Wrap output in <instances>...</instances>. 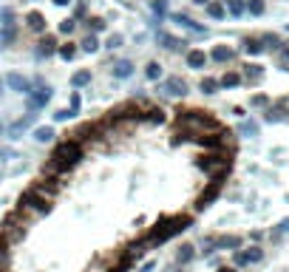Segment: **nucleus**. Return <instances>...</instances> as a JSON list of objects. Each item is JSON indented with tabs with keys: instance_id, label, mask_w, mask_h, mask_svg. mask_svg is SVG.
Listing matches in <instances>:
<instances>
[{
	"instance_id": "nucleus-1",
	"label": "nucleus",
	"mask_w": 289,
	"mask_h": 272,
	"mask_svg": "<svg viewBox=\"0 0 289 272\" xmlns=\"http://www.w3.org/2000/svg\"><path fill=\"white\" fill-rule=\"evenodd\" d=\"M176 131L187 133V136H199V133H210V131H221V125L216 116H210L207 111H196V108H190V111H176Z\"/></svg>"
},
{
	"instance_id": "nucleus-7",
	"label": "nucleus",
	"mask_w": 289,
	"mask_h": 272,
	"mask_svg": "<svg viewBox=\"0 0 289 272\" xmlns=\"http://www.w3.org/2000/svg\"><path fill=\"white\" fill-rule=\"evenodd\" d=\"M31 187H34L37 193H43L45 199H54V196L60 193L62 182H60V176H40V179H37Z\"/></svg>"
},
{
	"instance_id": "nucleus-36",
	"label": "nucleus",
	"mask_w": 289,
	"mask_h": 272,
	"mask_svg": "<svg viewBox=\"0 0 289 272\" xmlns=\"http://www.w3.org/2000/svg\"><path fill=\"white\" fill-rule=\"evenodd\" d=\"M238 131L244 133V136H255V133H258V125H255V122H241Z\"/></svg>"
},
{
	"instance_id": "nucleus-49",
	"label": "nucleus",
	"mask_w": 289,
	"mask_h": 272,
	"mask_svg": "<svg viewBox=\"0 0 289 272\" xmlns=\"http://www.w3.org/2000/svg\"><path fill=\"white\" fill-rule=\"evenodd\" d=\"M167 272H182V270H179V261H176V267H170Z\"/></svg>"
},
{
	"instance_id": "nucleus-31",
	"label": "nucleus",
	"mask_w": 289,
	"mask_h": 272,
	"mask_svg": "<svg viewBox=\"0 0 289 272\" xmlns=\"http://www.w3.org/2000/svg\"><path fill=\"white\" fill-rule=\"evenodd\" d=\"M207 14H210L213 20H221L224 17V6H221V3H207Z\"/></svg>"
},
{
	"instance_id": "nucleus-22",
	"label": "nucleus",
	"mask_w": 289,
	"mask_h": 272,
	"mask_svg": "<svg viewBox=\"0 0 289 272\" xmlns=\"http://www.w3.org/2000/svg\"><path fill=\"white\" fill-rule=\"evenodd\" d=\"M26 23H28L31 31H43V28H45V17L40 14V11H31V14L26 17Z\"/></svg>"
},
{
	"instance_id": "nucleus-20",
	"label": "nucleus",
	"mask_w": 289,
	"mask_h": 272,
	"mask_svg": "<svg viewBox=\"0 0 289 272\" xmlns=\"http://www.w3.org/2000/svg\"><path fill=\"white\" fill-rule=\"evenodd\" d=\"M261 43L264 40H258V37H247L241 48H244V54H261L264 48H267V45H261Z\"/></svg>"
},
{
	"instance_id": "nucleus-17",
	"label": "nucleus",
	"mask_w": 289,
	"mask_h": 272,
	"mask_svg": "<svg viewBox=\"0 0 289 272\" xmlns=\"http://www.w3.org/2000/svg\"><path fill=\"white\" fill-rule=\"evenodd\" d=\"M204 62H207V54L204 51H199V48L187 51V65H190V68H204Z\"/></svg>"
},
{
	"instance_id": "nucleus-32",
	"label": "nucleus",
	"mask_w": 289,
	"mask_h": 272,
	"mask_svg": "<svg viewBox=\"0 0 289 272\" xmlns=\"http://www.w3.org/2000/svg\"><path fill=\"white\" fill-rule=\"evenodd\" d=\"M247 11H250V14H255V17H258V14H264V0H247Z\"/></svg>"
},
{
	"instance_id": "nucleus-35",
	"label": "nucleus",
	"mask_w": 289,
	"mask_h": 272,
	"mask_svg": "<svg viewBox=\"0 0 289 272\" xmlns=\"http://www.w3.org/2000/svg\"><path fill=\"white\" fill-rule=\"evenodd\" d=\"M153 14H156L159 20L167 14V0H153Z\"/></svg>"
},
{
	"instance_id": "nucleus-39",
	"label": "nucleus",
	"mask_w": 289,
	"mask_h": 272,
	"mask_svg": "<svg viewBox=\"0 0 289 272\" xmlns=\"http://www.w3.org/2000/svg\"><path fill=\"white\" fill-rule=\"evenodd\" d=\"M88 28H91V31H105V20L91 17V20H88Z\"/></svg>"
},
{
	"instance_id": "nucleus-2",
	"label": "nucleus",
	"mask_w": 289,
	"mask_h": 272,
	"mask_svg": "<svg viewBox=\"0 0 289 272\" xmlns=\"http://www.w3.org/2000/svg\"><path fill=\"white\" fill-rule=\"evenodd\" d=\"M48 162H51L60 173H71V170L82 162V145L68 136V139H62L60 145L51 150V159H48Z\"/></svg>"
},
{
	"instance_id": "nucleus-42",
	"label": "nucleus",
	"mask_w": 289,
	"mask_h": 272,
	"mask_svg": "<svg viewBox=\"0 0 289 272\" xmlns=\"http://www.w3.org/2000/svg\"><path fill=\"white\" fill-rule=\"evenodd\" d=\"M267 102H270V99L264 97V94H255V97L250 99V105H253V108H264V105H267Z\"/></svg>"
},
{
	"instance_id": "nucleus-47",
	"label": "nucleus",
	"mask_w": 289,
	"mask_h": 272,
	"mask_svg": "<svg viewBox=\"0 0 289 272\" xmlns=\"http://www.w3.org/2000/svg\"><path fill=\"white\" fill-rule=\"evenodd\" d=\"M281 60L289 62V45H287V48H281Z\"/></svg>"
},
{
	"instance_id": "nucleus-19",
	"label": "nucleus",
	"mask_w": 289,
	"mask_h": 272,
	"mask_svg": "<svg viewBox=\"0 0 289 272\" xmlns=\"http://www.w3.org/2000/svg\"><path fill=\"white\" fill-rule=\"evenodd\" d=\"M54 51H60L54 37H45V40H40V48H37V54H40V57H51Z\"/></svg>"
},
{
	"instance_id": "nucleus-18",
	"label": "nucleus",
	"mask_w": 289,
	"mask_h": 272,
	"mask_svg": "<svg viewBox=\"0 0 289 272\" xmlns=\"http://www.w3.org/2000/svg\"><path fill=\"white\" fill-rule=\"evenodd\" d=\"M244 79H247V82H253V85H255V82H261V79H264V68H261V65H244Z\"/></svg>"
},
{
	"instance_id": "nucleus-10",
	"label": "nucleus",
	"mask_w": 289,
	"mask_h": 272,
	"mask_svg": "<svg viewBox=\"0 0 289 272\" xmlns=\"http://www.w3.org/2000/svg\"><path fill=\"white\" fill-rule=\"evenodd\" d=\"M173 23H179L182 28H187V31H193V34H207V28H204V26H196V23H193L187 14H182V11H179V14H173Z\"/></svg>"
},
{
	"instance_id": "nucleus-4",
	"label": "nucleus",
	"mask_w": 289,
	"mask_h": 272,
	"mask_svg": "<svg viewBox=\"0 0 289 272\" xmlns=\"http://www.w3.org/2000/svg\"><path fill=\"white\" fill-rule=\"evenodd\" d=\"M196 167L204 170L207 176H227L230 167H233V153H224V150H216L213 156H199L196 159Z\"/></svg>"
},
{
	"instance_id": "nucleus-41",
	"label": "nucleus",
	"mask_w": 289,
	"mask_h": 272,
	"mask_svg": "<svg viewBox=\"0 0 289 272\" xmlns=\"http://www.w3.org/2000/svg\"><path fill=\"white\" fill-rule=\"evenodd\" d=\"M230 14H244V3H241V0H230Z\"/></svg>"
},
{
	"instance_id": "nucleus-21",
	"label": "nucleus",
	"mask_w": 289,
	"mask_h": 272,
	"mask_svg": "<svg viewBox=\"0 0 289 272\" xmlns=\"http://www.w3.org/2000/svg\"><path fill=\"white\" fill-rule=\"evenodd\" d=\"M31 122H34V114L23 116V119H17V122H11V125H9V133H11V136H17V133H20V131H26V128H28Z\"/></svg>"
},
{
	"instance_id": "nucleus-3",
	"label": "nucleus",
	"mask_w": 289,
	"mask_h": 272,
	"mask_svg": "<svg viewBox=\"0 0 289 272\" xmlns=\"http://www.w3.org/2000/svg\"><path fill=\"white\" fill-rule=\"evenodd\" d=\"M190 227V216H173V219H159V224L153 230H150L148 236V244L153 247V244H162V241H167V238H173V236H179L182 230H187Z\"/></svg>"
},
{
	"instance_id": "nucleus-43",
	"label": "nucleus",
	"mask_w": 289,
	"mask_h": 272,
	"mask_svg": "<svg viewBox=\"0 0 289 272\" xmlns=\"http://www.w3.org/2000/svg\"><path fill=\"white\" fill-rule=\"evenodd\" d=\"M68 116H74V111H65V108H62V111H57V114H54V119H57V122H65Z\"/></svg>"
},
{
	"instance_id": "nucleus-48",
	"label": "nucleus",
	"mask_w": 289,
	"mask_h": 272,
	"mask_svg": "<svg viewBox=\"0 0 289 272\" xmlns=\"http://www.w3.org/2000/svg\"><path fill=\"white\" fill-rule=\"evenodd\" d=\"M193 3H196V6H207V3H210V0H193Z\"/></svg>"
},
{
	"instance_id": "nucleus-25",
	"label": "nucleus",
	"mask_w": 289,
	"mask_h": 272,
	"mask_svg": "<svg viewBox=\"0 0 289 272\" xmlns=\"http://www.w3.org/2000/svg\"><path fill=\"white\" fill-rule=\"evenodd\" d=\"M71 82H74V88H82L91 82V71H77L74 77H71Z\"/></svg>"
},
{
	"instance_id": "nucleus-46",
	"label": "nucleus",
	"mask_w": 289,
	"mask_h": 272,
	"mask_svg": "<svg viewBox=\"0 0 289 272\" xmlns=\"http://www.w3.org/2000/svg\"><path fill=\"white\" fill-rule=\"evenodd\" d=\"M287 230H289V219H284V221L278 224V233H287Z\"/></svg>"
},
{
	"instance_id": "nucleus-24",
	"label": "nucleus",
	"mask_w": 289,
	"mask_h": 272,
	"mask_svg": "<svg viewBox=\"0 0 289 272\" xmlns=\"http://www.w3.org/2000/svg\"><path fill=\"white\" fill-rule=\"evenodd\" d=\"M114 74H116V77H119V79L131 77V74H133V65H131V62H128V60L116 62V65H114Z\"/></svg>"
},
{
	"instance_id": "nucleus-34",
	"label": "nucleus",
	"mask_w": 289,
	"mask_h": 272,
	"mask_svg": "<svg viewBox=\"0 0 289 272\" xmlns=\"http://www.w3.org/2000/svg\"><path fill=\"white\" fill-rule=\"evenodd\" d=\"M145 74H148V79H159L162 77V65H159V62H148Z\"/></svg>"
},
{
	"instance_id": "nucleus-16",
	"label": "nucleus",
	"mask_w": 289,
	"mask_h": 272,
	"mask_svg": "<svg viewBox=\"0 0 289 272\" xmlns=\"http://www.w3.org/2000/svg\"><path fill=\"white\" fill-rule=\"evenodd\" d=\"M233 57H236V51L227 48V45H216L213 48V60L216 62H233Z\"/></svg>"
},
{
	"instance_id": "nucleus-28",
	"label": "nucleus",
	"mask_w": 289,
	"mask_h": 272,
	"mask_svg": "<svg viewBox=\"0 0 289 272\" xmlns=\"http://www.w3.org/2000/svg\"><path fill=\"white\" fill-rule=\"evenodd\" d=\"M14 28H17V23H14L11 9H3V31H14Z\"/></svg>"
},
{
	"instance_id": "nucleus-51",
	"label": "nucleus",
	"mask_w": 289,
	"mask_h": 272,
	"mask_svg": "<svg viewBox=\"0 0 289 272\" xmlns=\"http://www.w3.org/2000/svg\"><path fill=\"white\" fill-rule=\"evenodd\" d=\"M54 3H57V6H65V3H68V0H54Z\"/></svg>"
},
{
	"instance_id": "nucleus-11",
	"label": "nucleus",
	"mask_w": 289,
	"mask_h": 272,
	"mask_svg": "<svg viewBox=\"0 0 289 272\" xmlns=\"http://www.w3.org/2000/svg\"><path fill=\"white\" fill-rule=\"evenodd\" d=\"M264 258V250H258V247H250V250H244V253L236 255V264H255Z\"/></svg>"
},
{
	"instance_id": "nucleus-38",
	"label": "nucleus",
	"mask_w": 289,
	"mask_h": 272,
	"mask_svg": "<svg viewBox=\"0 0 289 272\" xmlns=\"http://www.w3.org/2000/svg\"><path fill=\"white\" fill-rule=\"evenodd\" d=\"M159 40L165 43V48H179V45H184V43H179V40H173L170 34H159Z\"/></svg>"
},
{
	"instance_id": "nucleus-40",
	"label": "nucleus",
	"mask_w": 289,
	"mask_h": 272,
	"mask_svg": "<svg viewBox=\"0 0 289 272\" xmlns=\"http://www.w3.org/2000/svg\"><path fill=\"white\" fill-rule=\"evenodd\" d=\"M74 28H77L74 20H62V23H60V34H74Z\"/></svg>"
},
{
	"instance_id": "nucleus-5",
	"label": "nucleus",
	"mask_w": 289,
	"mask_h": 272,
	"mask_svg": "<svg viewBox=\"0 0 289 272\" xmlns=\"http://www.w3.org/2000/svg\"><path fill=\"white\" fill-rule=\"evenodd\" d=\"M20 204H23V207H28L31 213H37V216L51 213V199H45L43 193H37L34 187H28L26 193L20 196Z\"/></svg>"
},
{
	"instance_id": "nucleus-26",
	"label": "nucleus",
	"mask_w": 289,
	"mask_h": 272,
	"mask_svg": "<svg viewBox=\"0 0 289 272\" xmlns=\"http://www.w3.org/2000/svg\"><path fill=\"white\" fill-rule=\"evenodd\" d=\"M219 85H221V82H219V79H213V77H204L202 82H199V88H202L204 94H216V88H219Z\"/></svg>"
},
{
	"instance_id": "nucleus-23",
	"label": "nucleus",
	"mask_w": 289,
	"mask_h": 272,
	"mask_svg": "<svg viewBox=\"0 0 289 272\" xmlns=\"http://www.w3.org/2000/svg\"><path fill=\"white\" fill-rule=\"evenodd\" d=\"M241 74H238V71H227V74H224V77H221V85L224 88H236V85H241Z\"/></svg>"
},
{
	"instance_id": "nucleus-45",
	"label": "nucleus",
	"mask_w": 289,
	"mask_h": 272,
	"mask_svg": "<svg viewBox=\"0 0 289 272\" xmlns=\"http://www.w3.org/2000/svg\"><path fill=\"white\" fill-rule=\"evenodd\" d=\"M71 111H74V114L79 111V94H74V97H71Z\"/></svg>"
},
{
	"instance_id": "nucleus-27",
	"label": "nucleus",
	"mask_w": 289,
	"mask_h": 272,
	"mask_svg": "<svg viewBox=\"0 0 289 272\" xmlns=\"http://www.w3.org/2000/svg\"><path fill=\"white\" fill-rule=\"evenodd\" d=\"M190 258H193V247H190V244H182V247H179V253H176V261H179V264H187Z\"/></svg>"
},
{
	"instance_id": "nucleus-29",
	"label": "nucleus",
	"mask_w": 289,
	"mask_h": 272,
	"mask_svg": "<svg viewBox=\"0 0 289 272\" xmlns=\"http://www.w3.org/2000/svg\"><path fill=\"white\" fill-rule=\"evenodd\" d=\"M261 40H264V45H267V48H272V51H281V37H278V34H264Z\"/></svg>"
},
{
	"instance_id": "nucleus-6",
	"label": "nucleus",
	"mask_w": 289,
	"mask_h": 272,
	"mask_svg": "<svg viewBox=\"0 0 289 272\" xmlns=\"http://www.w3.org/2000/svg\"><path fill=\"white\" fill-rule=\"evenodd\" d=\"M224 179H227V176H213V182L207 185V190H202V196L196 199V204H193V207H196V210H204V207H210V204H213V202H216V199L221 196Z\"/></svg>"
},
{
	"instance_id": "nucleus-30",
	"label": "nucleus",
	"mask_w": 289,
	"mask_h": 272,
	"mask_svg": "<svg viewBox=\"0 0 289 272\" xmlns=\"http://www.w3.org/2000/svg\"><path fill=\"white\" fill-rule=\"evenodd\" d=\"M60 57H62V60H74V57H77V45H74V43L60 45Z\"/></svg>"
},
{
	"instance_id": "nucleus-44",
	"label": "nucleus",
	"mask_w": 289,
	"mask_h": 272,
	"mask_svg": "<svg viewBox=\"0 0 289 272\" xmlns=\"http://www.w3.org/2000/svg\"><path fill=\"white\" fill-rule=\"evenodd\" d=\"M119 45H122V37L119 34H114L111 40H108V48H119Z\"/></svg>"
},
{
	"instance_id": "nucleus-50",
	"label": "nucleus",
	"mask_w": 289,
	"mask_h": 272,
	"mask_svg": "<svg viewBox=\"0 0 289 272\" xmlns=\"http://www.w3.org/2000/svg\"><path fill=\"white\" fill-rule=\"evenodd\" d=\"M219 272H236V270H233V267H221Z\"/></svg>"
},
{
	"instance_id": "nucleus-37",
	"label": "nucleus",
	"mask_w": 289,
	"mask_h": 272,
	"mask_svg": "<svg viewBox=\"0 0 289 272\" xmlns=\"http://www.w3.org/2000/svg\"><path fill=\"white\" fill-rule=\"evenodd\" d=\"M82 48H85V51H96V48H99V43H96V37H94V34H88L85 40H82Z\"/></svg>"
},
{
	"instance_id": "nucleus-33",
	"label": "nucleus",
	"mask_w": 289,
	"mask_h": 272,
	"mask_svg": "<svg viewBox=\"0 0 289 272\" xmlns=\"http://www.w3.org/2000/svg\"><path fill=\"white\" fill-rule=\"evenodd\" d=\"M34 139H37V142H51V139H54V131H51V128H37V131H34Z\"/></svg>"
},
{
	"instance_id": "nucleus-14",
	"label": "nucleus",
	"mask_w": 289,
	"mask_h": 272,
	"mask_svg": "<svg viewBox=\"0 0 289 272\" xmlns=\"http://www.w3.org/2000/svg\"><path fill=\"white\" fill-rule=\"evenodd\" d=\"M238 244H241V238L238 236H216L213 238V247H216V250H227V247L230 250H236Z\"/></svg>"
},
{
	"instance_id": "nucleus-12",
	"label": "nucleus",
	"mask_w": 289,
	"mask_h": 272,
	"mask_svg": "<svg viewBox=\"0 0 289 272\" xmlns=\"http://www.w3.org/2000/svg\"><path fill=\"white\" fill-rule=\"evenodd\" d=\"M6 82H9L14 91H20V94H31V82H28L26 77H20V74H9Z\"/></svg>"
},
{
	"instance_id": "nucleus-8",
	"label": "nucleus",
	"mask_w": 289,
	"mask_h": 272,
	"mask_svg": "<svg viewBox=\"0 0 289 272\" xmlns=\"http://www.w3.org/2000/svg\"><path fill=\"white\" fill-rule=\"evenodd\" d=\"M48 99H51V88L43 85V82H40V88H37V91H31V94H28V102H31V108L48 105Z\"/></svg>"
},
{
	"instance_id": "nucleus-13",
	"label": "nucleus",
	"mask_w": 289,
	"mask_h": 272,
	"mask_svg": "<svg viewBox=\"0 0 289 272\" xmlns=\"http://www.w3.org/2000/svg\"><path fill=\"white\" fill-rule=\"evenodd\" d=\"M287 108H289V102L267 108V122H284V119H287Z\"/></svg>"
},
{
	"instance_id": "nucleus-9",
	"label": "nucleus",
	"mask_w": 289,
	"mask_h": 272,
	"mask_svg": "<svg viewBox=\"0 0 289 272\" xmlns=\"http://www.w3.org/2000/svg\"><path fill=\"white\" fill-rule=\"evenodd\" d=\"M165 91L170 97H184V94H187V82H184L182 77H170L165 82Z\"/></svg>"
},
{
	"instance_id": "nucleus-15",
	"label": "nucleus",
	"mask_w": 289,
	"mask_h": 272,
	"mask_svg": "<svg viewBox=\"0 0 289 272\" xmlns=\"http://www.w3.org/2000/svg\"><path fill=\"white\" fill-rule=\"evenodd\" d=\"M145 122L148 125H162L165 122V111H162L159 105H150L148 111H145Z\"/></svg>"
}]
</instances>
